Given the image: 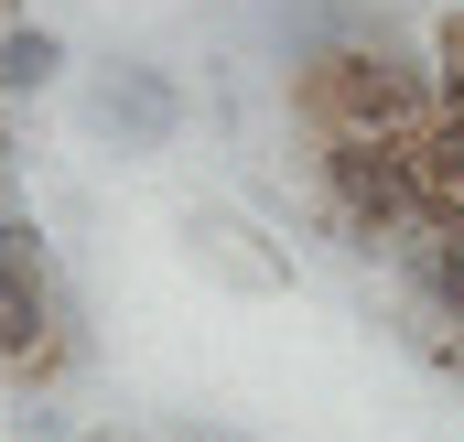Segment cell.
Returning <instances> with one entry per match:
<instances>
[{
  "mask_svg": "<svg viewBox=\"0 0 464 442\" xmlns=\"http://www.w3.org/2000/svg\"><path fill=\"white\" fill-rule=\"evenodd\" d=\"M292 109L314 119V130L421 140V130H432V109H443V87H432V65H421V54H400L389 33H346V43L303 54V76H292Z\"/></svg>",
  "mask_w": 464,
  "mask_h": 442,
  "instance_id": "obj_1",
  "label": "cell"
},
{
  "mask_svg": "<svg viewBox=\"0 0 464 442\" xmlns=\"http://www.w3.org/2000/svg\"><path fill=\"white\" fill-rule=\"evenodd\" d=\"M314 184L356 248H400L432 226V195H421V140H367V130H314Z\"/></svg>",
  "mask_w": 464,
  "mask_h": 442,
  "instance_id": "obj_2",
  "label": "cell"
},
{
  "mask_svg": "<svg viewBox=\"0 0 464 442\" xmlns=\"http://www.w3.org/2000/svg\"><path fill=\"white\" fill-rule=\"evenodd\" d=\"M87 130L119 140V151H162V140L184 130V87H173V65H151V54H109V65L87 76Z\"/></svg>",
  "mask_w": 464,
  "mask_h": 442,
  "instance_id": "obj_3",
  "label": "cell"
},
{
  "mask_svg": "<svg viewBox=\"0 0 464 442\" xmlns=\"http://www.w3.org/2000/svg\"><path fill=\"white\" fill-rule=\"evenodd\" d=\"M65 65H76V54H65V33H54V22H11V33H0V109H11V98L65 87Z\"/></svg>",
  "mask_w": 464,
  "mask_h": 442,
  "instance_id": "obj_4",
  "label": "cell"
},
{
  "mask_svg": "<svg viewBox=\"0 0 464 442\" xmlns=\"http://www.w3.org/2000/svg\"><path fill=\"white\" fill-rule=\"evenodd\" d=\"M432 87H443V98H464V11L432 33Z\"/></svg>",
  "mask_w": 464,
  "mask_h": 442,
  "instance_id": "obj_5",
  "label": "cell"
},
{
  "mask_svg": "<svg viewBox=\"0 0 464 442\" xmlns=\"http://www.w3.org/2000/svg\"><path fill=\"white\" fill-rule=\"evenodd\" d=\"M11 442H65V421L54 410H11Z\"/></svg>",
  "mask_w": 464,
  "mask_h": 442,
  "instance_id": "obj_6",
  "label": "cell"
},
{
  "mask_svg": "<svg viewBox=\"0 0 464 442\" xmlns=\"http://www.w3.org/2000/svg\"><path fill=\"white\" fill-rule=\"evenodd\" d=\"M11 173H22V151H11V109H0V195H11Z\"/></svg>",
  "mask_w": 464,
  "mask_h": 442,
  "instance_id": "obj_7",
  "label": "cell"
}]
</instances>
